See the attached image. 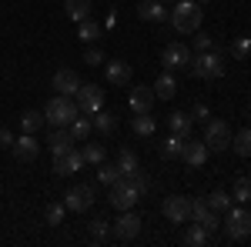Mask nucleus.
<instances>
[{
  "label": "nucleus",
  "mask_w": 251,
  "mask_h": 247,
  "mask_svg": "<svg viewBox=\"0 0 251 247\" xmlns=\"http://www.w3.org/2000/svg\"><path fill=\"white\" fill-rule=\"evenodd\" d=\"M191 114H184V111H174L171 117H168V127H171V134H177V137H191Z\"/></svg>",
  "instance_id": "obj_20"
},
{
  "label": "nucleus",
  "mask_w": 251,
  "mask_h": 247,
  "mask_svg": "<svg viewBox=\"0 0 251 247\" xmlns=\"http://www.w3.org/2000/svg\"><path fill=\"white\" fill-rule=\"evenodd\" d=\"M91 124H94V131H100V134H111V131H114V114L100 107V111L94 114V120H91Z\"/></svg>",
  "instance_id": "obj_32"
},
{
  "label": "nucleus",
  "mask_w": 251,
  "mask_h": 247,
  "mask_svg": "<svg viewBox=\"0 0 251 247\" xmlns=\"http://www.w3.org/2000/svg\"><path fill=\"white\" fill-rule=\"evenodd\" d=\"M64 207L74 210V214L91 210L94 207V187H91V184H74V187L67 190V197H64Z\"/></svg>",
  "instance_id": "obj_9"
},
{
  "label": "nucleus",
  "mask_w": 251,
  "mask_h": 247,
  "mask_svg": "<svg viewBox=\"0 0 251 247\" xmlns=\"http://www.w3.org/2000/svg\"><path fill=\"white\" fill-rule=\"evenodd\" d=\"M225 234L231 237V241H245L251 234V214L241 204L238 207H228V221H225Z\"/></svg>",
  "instance_id": "obj_7"
},
{
  "label": "nucleus",
  "mask_w": 251,
  "mask_h": 247,
  "mask_svg": "<svg viewBox=\"0 0 251 247\" xmlns=\"http://www.w3.org/2000/svg\"><path fill=\"white\" fill-rule=\"evenodd\" d=\"M0 147H14V134L7 127H0Z\"/></svg>",
  "instance_id": "obj_43"
},
{
  "label": "nucleus",
  "mask_w": 251,
  "mask_h": 247,
  "mask_svg": "<svg viewBox=\"0 0 251 247\" xmlns=\"http://www.w3.org/2000/svg\"><path fill=\"white\" fill-rule=\"evenodd\" d=\"M97 37H100V23L91 20V17H84L77 23V40H80V44H94Z\"/></svg>",
  "instance_id": "obj_23"
},
{
  "label": "nucleus",
  "mask_w": 251,
  "mask_h": 247,
  "mask_svg": "<svg viewBox=\"0 0 251 247\" xmlns=\"http://www.w3.org/2000/svg\"><path fill=\"white\" fill-rule=\"evenodd\" d=\"M168 20L174 23L177 34H198L201 30V20H204V10H201L198 0H174V10H171Z\"/></svg>",
  "instance_id": "obj_1"
},
{
  "label": "nucleus",
  "mask_w": 251,
  "mask_h": 247,
  "mask_svg": "<svg viewBox=\"0 0 251 247\" xmlns=\"http://www.w3.org/2000/svg\"><path fill=\"white\" fill-rule=\"evenodd\" d=\"M174 94H177V80L171 77V70H164V74L154 80V97H161V100H171Z\"/></svg>",
  "instance_id": "obj_21"
},
{
  "label": "nucleus",
  "mask_w": 251,
  "mask_h": 247,
  "mask_svg": "<svg viewBox=\"0 0 251 247\" xmlns=\"http://www.w3.org/2000/svg\"><path fill=\"white\" fill-rule=\"evenodd\" d=\"M54 90L64 97H74L80 90V77L71 70V67H60L57 74H54Z\"/></svg>",
  "instance_id": "obj_15"
},
{
  "label": "nucleus",
  "mask_w": 251,
  "mask_h": 247,
  "mask_svg": "<svg viewBox=\"0 0 251 247\" xmlns=\"http://www.w3.org/2000/svg\"><path fill=\"white\" fill-rule=\"evenodd\" d=\"M117 177H121V167H117V164H97V180H100V184L111 187Z\"/></svg>",
  "instance_id": "obj_33"
},
{
  "label": "nucleus",
  "mask_w": 251,
  "mask_h": 247,
  "mask_svg": "<svg viewBox=\"0 0 251 247\" xmlns=\"http://www.w3.org/2000/svg\"><path fill=\"white\" fill-rule=\"evenodd\" d=\"M201 50H211V37L208 34H198L194 37V54H201Z\"/></svg>",
  "instance_id": "obj_42"
},
{
  "label": "nucleus",
  "mask_w": 251,
  "mask_h": 247,
  "mask_svg": "<svg viewBox=\"0 0 251 247\" xmlns=\"http://www.w3.org/2000/svg\"><path fill=\"white\" fill-rule=\"evenodd\" d=\"M104 74H107V84L127 87V84H131V64H124V60H107Z\"/></svg>",
  "instance_id": "obj_18"
},
{
  "label": "nucleus",
  "mask_w": 251,
  "mask_h": 247,
  "mask_svg": "<svg viewBox=\"0 0 251 247\" xmlns=\"http://www.w3.org/2000/svg\"><path fill=\"white\" fill-rule=\"evenodd\" d=\"M84 160H87V164H104V157H107V147H104V144H84Z\"/></svg>",
  "instance_id": "obj_31"
},
{
  "label": "nucleus",
  "mask_w": 251,
  "mask_h": 247,
  "mask_svg": "<svg viewBox=\"0 0 251 247\" xmlns=\"http://www.w3.org/2000/svg\"><path fill=\"white\" fill-rule=\"evenodd\" d=\"M248 214H251V210H248Z\"/></svg>",
  "instance_id": "obj_47"
},
{
  "label": "nucleus",
  "mask_w": 251,
  "mask_h": 247,
  "mask_svg": "<svg viewBox=\"0 0 251 247\" xmlns=\"http://www.w3.org/2000/svg\"><path fill=\"white\" fill-rule=\"evenodd\" d=\"M77 114H80V111H77V100H74V97L57 94V97H50V100H47V107H44V124H50V127H67Z\"/></svg>",
  "instance_id": "obj_2"
},
{
  "label": "nucleus",
  "mask_w": 251,
  "mask_h": 247,
  "mask_svg": "<svg viewBox=\"0 0 251 247\" xmlns=\"http://www.w3.org/2000/svg\"><path fill=\"white\" fill-rule=\"evenodd\" d=\"M107 221H94V224H91V234H94V241H104V237H107Z\"/></svg>",
  "instance_id": "obj_41"
},
{
  "label": "nucleus",
  "mask_w": 251,
  "mask_h": 247,
  "mask_svg": "<svg viewBox=\"0 0 251 247\" xmlns=\"http://www.w3.org/2000/svg\"><path fill=\"white\" fill-rule=\"evenodd\" d=\"M67 131L74 134V140H80V144H84V140H87V134L94 131V124H91V117H74V120H71V124H67Z\"/></svg>",
  "instance_id": "obj_28"
},
{
  "label": "nucleus",
  "mask_w": 251,
  "mask_h": 247,
  "mask_svg": "<svg viewBox=\"0 0 251 247\" xmlns=\"http://www.w3.org/2000/svg\"><path fill=\"white\" fill-rule=\"evenodd\" d=\"M198 3H211V0H198Z\"/></svg>",
  "instance_id": "obj_44"
},
{
  "label": "nucleus",
  "mask_w": 251,
  "mask_h": 247,
  "mask_svg": "<svg viewBox=\"0 0 251 247\" xmlns=\"http://www.w3.org/2000/svg\"><path fill=\"white\" fill-rule=\"evenodd\" d=\"M191 120H201V124H208V120H211V111H208V104H194V107H191Z\"/></svg>",
  "instance_id": "obj_37"
},
{
  "label": "nucleus",
  "mask_w": 251,
  "mask_h": 247,
  "mask_svg": "<svg viewBox=\"0 0 251 247\" xmlns=\"http://www.w3.org/2000/svg\"><path fill=\"white\" fill-rule=\"evenodd\" d=\"M181 160L188 164V167H201L204 160H208V144L204 140H184V151H181Z\"/></svg>",
  "instance_id": "obj_16"
},
{
  "label": "nucleus",
  "mask_w": 251,
  "mask_h": 247,
  "mask_svg": "<svg viewBox=\"0 0 251 247\" xmlns=\"http://www.w3.org/2000/svg\"><path fill=\"white\" fill-rule=\"evenodd\" d=\"M74 134L67 131V127H50V137H47V147H50V157H60V154L74 151Z\"/></svg>",
  "instance_id": "obj_13"
},
{
  "label": "nucleus",
  "mask_w": 251,
  "mask_h": 247,
  "mask_svg": "<svg viewBox=\"0 0 251 247\" xmlns=\"http://www.w3.org/2000/svg\"><path fill=\"white\" fill-rule=\"evenodd\" d=\"M137 17L148 20V23H164V20L171 17V10H164L161 0H144V3L137 7Z\"/></svg>",
  "instance_id": "obj_17"
},
{
  "label": "nucleus",
  "mask_w": 251,
  "mask_h": 247,
  "mask_svg": "<svg viewBox=\"0 0 251 247\" xmlns=\"http://www.w3.org/2000/svg\"><path fill=\"white\" fill-rule=\"evenodd\" d=\"M20 127H24V134H34L44 127V114L40 111H24L20 114Z\"/></svg>",
  "instance_id": "obj_30"
},
{
  "label": "nucleus",
  "mask_w": 251,
  "mask_h": 247,
  "mask_svg": "<svg viewBox=\"0 0 251 247\" xmlns=\"http://www.w3.org/2000/svg\"><path fill=\"white\" fill-rule=\"evenodd\" d=\"M194 50L188 44H168L164 50H161V64H164V70H188V64H191Z\"/></svg>",
  "instance_id": "obj_6"
},
{
  "label": "nucleus",
  "mask_w": 251,
  "mask_h": 247,
  "mask_svg": "<svg viewBox=\"0 0 251 247\" xmlns=\"http://www.w3.org/2000/svg\"><path fill=\"white\" fill-rule=\"evenodd\" d=\"M10 151H14V157H17V160H24V164H27V160H34V157L40 154V144L34 140V134H24V137H17V140H14V147H10Z\"/></svg>",
  "instance_id": "obj_19"
},
{
  "label": "nucleus",
  "mask_w": 251,
  "mask_h": 247,
  "mask_svg": "<svg viewBox=\"0 0 251 247\" xmlns=\"http://www.w3.org/2000/svg\"><path fill=\"white\" fill-rule=\"evenodd\" d=\"M117 167H121V174H124V177H131V174L137 171V154L131 151V147H124V151L117 154Z\"/></svg>",
  "instance_id": "obj_29"
},
{
  "label": "nucleus",
  "mask_w": 251,
  "mask_h": 247,
  "mask_svg": "<svg viewBox=\"0 0 251 247\" xmlns=\"http://www.w3.org/2000/svg\"><path fill=\"white\" fill-rule=\"evenodd\" d=\"M161 3H168V0H161Z\"/></svg>",
  "instance_id": "obj_46"
},
{
  "label": "nucleus",
  "mask_w": 251,
  "mask_h": 247,
  "mask_svg": "<svg viewBox=\"0 0 251 247\" xmlns=\"http://www.w3.org/2000/svg\"><path fill=\"white\" fill-rule=\"evenodd\" d=\"M248 117H251V104H248Z\"/></svg>",
  "instance_id": "obj_45"
},
{
  "label": "nucleus",
  "mask_w": 251,
  "mask_h": 247,
  "mask_svg": "<svg viewBox=\"0 0 251 247\" xmlns=\"http://www.w3.org/2000/svg\"><path fill=\"white\" fill-rule=\"evenodd\" d=\"M231 147L238 157H251V127H241L238 134H231Z\"/></svg>",
  "instance_id": "obj_24"
},
{
  "label": "nucleus",
  "mask_w": 251,
  "mask_h": 247,
  "mask_svg": "<svg viewBox=\"0 0 251 247\" xmlns=\"http://www.w3.org/2000/svg\"><path fill=\"white\" fill-rule=\"evenodd\" d=\"M131 180H134V187L141 190V197H144V194L151 190V180H148V177H144V174H141V171H134V174H131Z\"/></svg>",
  "instance_id": "obj_38"
},
{
  "label": "nucleus",
  "mask_w": 251,
  "mask_h": 247,
  "mask_svg": "<svg viewBox=\"0 0 251 247\" xmlns=\"http://www.w3.org/2000/svg\"><path fill=\"white\" fill-rule=\"evenodd\" d=\"M161 214H164L171 224H188V221H191V197H184V194H171V197H164Z\"/></svg>",
  "instance_id": "obj_5"
},
{
  "label": "nucleus",
  "mask_w": 251,
  "mask_h": 247,
  "mask_svg": "<svg viewBox=\"0 0 251 247\" xmlns=\"http://www.w3.org/2000/svg\"><path fill=\"white\" fill-rule=\"evenodd\" d=\"M137 201H141V190L134 187V180H131V177H124V174H121L114 184H111V204H114L117 210H131Z\"/></svg>",
  "instance_id": "obj_4"
},
{
  "label": "nucleus",
  "mask_w": 251,
  "mask_h": 247,
  "mask_svg": "<svg viewBox=\"0 0 251 247\" xmlns=\"http://www.w3.org/2000/svg\"><path fill=\"white\" fill-rule=\"evenodd\" d=\"M248 50H251V40L245 37V40H234L231 44V54L234 57H248Z\"/></svg>",
  "instance_id": "obj_40"
},
{
  "label": "nucleus",
  "mask_w": 251,
  "mask_h": 247,
  "mask_svg": "<svg viewBox=\"0 0 251 247\" xmlns=\"http://www.w3.org/2000/svg\"><path fill=\"white\" fill-rule=\"evenodd\" d=\"M231 201H238V204H245V201H251V180H248V177H238V180H234Z\"/></svg>",
  "instance_id": "obj_34"
},
{
  "label": "nucleus",
  "mask_w": 251,
  "mask_h": 247,
  "mask_svg": "<svg viewBox=\"0 0 251 247\" xmlns=\"http://www.w3.org/2000/svg\"><path fill=\"white\" fill-rule=\"evenodd\" d=\"M131 127H134L137 137H151L154 127H157V120L151 114H134V117H131Z\"/></svg>",
  "instance_id": "obj_26"
},
{
  "label": "nucleus",
  "mask_w": 251,
  "mask_h": 247,
  "mask_svg": "<svg viewBox=\"0 0 251 247\" xmlns=\"http://www.w3.org/2000/svg\"><path fill=\"white\" fill-rule=\"evenodd\" d=\"M184 244L188 247H204V244H211V234L201 227V224H191V227L184 230Z\"/></svg>",
  "instance_id": "obj_25"
},
{
  "label": "nucleus",
  "mask_w": 251,
  "mask_h": 247,
  "mask_svg": "<svg viewBox=\"0 0 251 247\" xmlns=\"http://www.w3.org/2000/svg\"><path fill=\"white\" fill-rule=\"evenodd\" d=\"M74 100H77L80 114H97V111L104 107V90H100L97 84H80V90L74 94Z\"/></svg>",
  "instance_id": "obj_10"
},
{
  "label": "nucleus",
  "mask_w": 251,
  "mask_h": 247,
  "mask_svg": "<svg viewBox=\"0 0 251 247\" xmlns=\"http://www.w3.org/2000/svg\"><path fill=\"white\" fill-rule=\"evenodd\" d=\"M114 237H121V241H134L137 234H141V217L134 214V207L131 210H121V217L114 221Z\"/></svg>",
  "instance_id": "obj_11"
},
{
  "label": "nucleus",
  "mask_w": 251,
  "mask_h": 247,
  "mask_svg": "<svg viewBox=\"0 0 251 247\" xmlns=\"http://www.w3.org/2000/svg\"><path fill=\"white\" fill-rule=\"evenodd\" d=\"M208 204H211V210H228L234 201H231V194H225V190H214L211 197H208Z\"/></svg>",
  "instance_id": "obj_35"
},
{
  "label": "nucleus",
  "mask_w": 251,
  "mask_h": 247,
  "mask_svg": "<svg viewBox=\"0 0 251 247\" xmlns=\"http://www.w3.org/2000/svg\"><path fill=\"white\" fill-rule=\"evenodd\" d=\"M188 70L201 80H218V77H225V60L218 57V50H201L191 57Z\"/></svg>",
  "instance_id": "obj_3"
},
{
  "label": "nucleus",
  "mask_w": 251,
  "mask_h": 247,
  "mask_svg": "<svg viewBox=\"0 0 251 247\" xmlns=\"http://www.w3.org/2000/svg\"><path fill=\"white\" fill-rule=\"evenodd\" d=\"M64 10L74 23H80L84 17H91V0H64Z\"/></svg>",
  "instance_id": "obj_22"
},
{
  "label": "nucleus",
  "mask_w": 251,
  "mask_h": 247,
  "mask_svg": "<svg viewBox=\"0 0 251 247\" xmlns=\"http://www.w3.org/2000/svg\"><path fill=\"white\" fill-rule=\"evenodd\" d=\"M84 64H87V67H100V64H104V54H100L97 47H91V50L84 54Z\"/></svg>",
  "instance_id": "obj_39"
},
{
  "label": "nucleus",
  "mask_w": 251,
  "mask_h": 247,
  "mask_svg": "<svg viewBox=\"0 0 251 247\" xmlns=\"http://www.w3.org/2000/svg\"><path fill=\"white\" fill-rule=\"evenodd\" d=\"M154 87H144V84H134V90L127 97V107L134 111V114H151V107H154Z\"/></svg>",
  "instance_id": "obj_12"
},
{
  "label": "nucleus",
  "mask_w": 251,
  "mask_h": 247,
  "mask_svg": "<svg viewBox=\"0 0 251 247\" xmlns=\"http://www.w3.org/2000/svg\"><path fill=\"white\" fill-rule=\"evenodd\" d=\"M184 140H188V137H177V134L164 137V144H161V157H168V160L181 157V151H184Z\"/></svg>",
  "instance_id": "obj_27"
},
{
  "label": "nucleus",
  "mask_w": 251,
  "mask_h": 247,
  "mask_svg": "<svg viewBox=\"0 0 251 247\" xmlns=\"http://www.w3.org/2000/svg\"><path fill=\"white\" fill-rule=\"evenodd\" d=\"M87 160H84V154L74 147V151H67V154H60V157H54V174L57 177H67V174H74V171H80Z\"/></svg>",
  "instance_id": "obj_14"
},
{
  "label": "nucleus",
  "mask_w": 251,
  "mask_h": 247,
  "mask_svg": "<svg viewBox=\"0 0 251 247\" xmlns=\"http://www.w3.org/2000/svg\"><path fill=\"white\" fill-rule=\"evenodd\" d=\"M64 214H67V207H64V204H50V207L44 210V217H47V224H50V227H57L60 221H64Z\"/></svg>",
  "instance_id": "obj_36"
},
{
  "label": "nucleus",
  "mask_w": 251,
  "mask_h": 247,
  "mask_svg": "<svg viewBox=\"0 0 251 247\" xmlns=\"http://www.w3.org/2000/svg\"><path fill=\"white\" fill-rule=\"evenodd\" d=\"M204 144H208V151H228L231 147V131H228V124L225 120H208L204 124Z\"/></svg>",
  "instance_id": "obj_8"
}]
</instances>
